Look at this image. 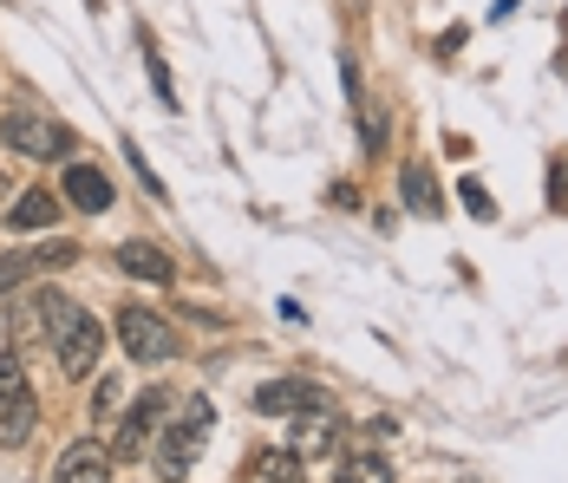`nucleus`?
I'll list each match as a JSON object with an SVG mask.
<instances>
[{
    "label": "nucleus",
    "instance_id": "20e7f679",
    "mask_svg": "<svg viewBox=\"0 0 568 483\" xmlns=\"http://www.w3.org/2000/svg\"><path fill=\"white\" fill-rule=\"evenodd\" d=\"M40 425V399H33V385H27V366L13 360V353H0V444L13 451V444H27Z\"/></svg>",
    "mask_w": 568,
    "mask_h": 483
},
{
    "label": "nucleus",
    "instance_id": "9d476101",
    "mask_svg": "<svg viewBox=\"0 0 568 483\" xmlns=\"http://www.w3.org/2000/svg\"><path fill=\"white\" fill-rule=\"evenodd\" d=\"M334 444H341V412H334V405L301 412V419H294V431H287V451H294V457H307V464H314V457H327Z\"/></svg>",
    "mask_w": 568,
    "mask_h": 483
},
{
    "label": "nucleus",
    "instance_id": "6e6552de",
    "mask_svg": "<svg viewBox=\"0 0 568 483\" xmlns=\"http://www.w3.org/2000/svg\"><path fill=\"white\" fill-rule=\"evenodd\" d=\"M79 262V249L72 242H40V249H7L0 255V294H13L20 281H33V274H53V269H72Z\"/></svg>",
    "mask_w": 568,
    "mask_h": 483
},
{
    "label": "nucleus",
    "instance_id": "423d86ee",
    "mask_svg": "<svg viewBox=\"0 0 568 483\" xmlns=\"http://www.w3.org/2000/svg\"><path fill=\"white\" fill-rule=\"evenodd\" d=\"M164 412H171V392L164 385L138 392L131 412H124V425H118V437H112V457H144L158 444V431H164Z\"/></svg>",
    "mask_w": 568,
    "mask_h": 483
},
{
    "label": "nucleus",
    "instance_id": "0eeeda50",
    "mask_svg": "<svg viewBox=\"0 0 568 483\" xmlns=\"http://www.w3.org/2000/svg\"><path fill=\"white\" fill-rule=\"evenodd\" d=\"M255 419H301V412H321V405H334L327 399V385H314V379H268V385H255Z\"/></svg>",
    "mask_w": 568,
    "mask_h": 483
},
{
    "label": "nucleus",
    "instance_id": "4468645a",
    "mask_svg": "<svg viewBox=\"0 0 568 483\" xmlns=\"http://www.w3.org/2000/svg\"><path fill=\"white\" fill-rule=\"evenodd\" d=\"M59 203H65L59 190H27V197H20V203L7 210V222H13V229H53L59 215H65Z\"/></svg>",
    "mask_w": 568,
    "mask_h": 483
},
{
    "label": "nucleus",
    "instance_id": "6ab92c4d",
    "mask_svg": "<svg viewBox=\"0 0 568 483\" xmlns=\"http://www.w3.org/2000/svg\"><path fill=\"white\" fill-rule=\"evenodd\" d=\"M464 210L477 215V222H497V203H490V190H484V183H464Z\"/></svg>",
    "mask_w": 568,
    "mask_h": 483
},
{
    "label": "nucleus",
    "instance_id": "f257e3e1",
    "mask_svg": "<svg viewBox=\"0 0 568 483\" xmlns=\"http://www.w3.org/2000/svg\"><path fill=\"white\" fill-rule=\"evenodd\" d=\"M40 326H47V340H53V360L65 379H92L99 373V360H105V326L92 321L85 308H72L65 294H33L27 301Z\"/></svg>",
    "mask_w": 568,
    "mask_h": 483
},
{
    "label": "nucleus",
    "instance_id": "a211bd4d",
    "mask_svg": "<svg viewBox=\"0 0 568 483\" xmlns=\"http://www.w3.org/2000/svg\"><path fill=\"white\" fill-rule=\"evenodd\" d=\"M124 158H131V170H138V183H144V190H151V197H158V203H171V190H164V177H158V170H151V158H144V151H138V144H131V138H124Z\"/></svg>",
    "mask_w": 568,
    "mask_h": 483
},
{
    "label": "nucleus",
    "instance_id": "f3484780",
    "mask_svg": "<svg viewBox=\"0 0 568 483\" xmlns=\"http://www.w3.org/2000/svg\"><path fill=\"white\" fill-rule=\"evenodd\" d=\"M144 72H151V85H158V105L183 111V105H176V85H171V66H164V53L151 47V33H144Z\"/></svg>",
    "mask_w": 568,
    "mask_h": 483
},
{
    "label": "nucleus",
    "instance_id": "9b49d317",
    "mask_svg": "<svg viewBox=\"0 0 568 483\" xmlns=\"http://www.w3.org/2000/svg\"><path fill=\"white\" fill-rule=\"evenodd\" d=\"M105 477H112V444L79 437V444H65V451H59L53 483H105Z\"/></svg>",
    "mask_w": 568,
    "mask_h": 483
},
{
    "label": "nucleus",
    "instance_id": "7ed1b4c3",
    "mask_svg": "<svg viewBox=\"0 0 568 483\" xmlns=\"http://www.w3.org/2000/svg\"><path fill=\"white\" fill-rule=\"evenodd\" d=\"M0 144L7 151H20V158H72V131L59 124V118H47L40 105H13L7 118H0Z\"/></svg>",
    "mask_w": 568,
    "mask_h": 483
},
{
    "label": "nucleus",
    "instance_id": "dca6fc26",
    "mask_svg": "<svg viewBox=\"0 0 568 483\" xmlns=\"http://www.w3.org/2000/svg\"><path fill=\"white\" fill-rule=\"evenodd\" d=\"M393 457L386 451H346L341 457V483H393Z\"/></svg>",
    "mask_w": 568,
    "mask_h": 483
},
{
    "label": "nucleus",
    "instance_id": "f8f14e48",
    "mask_svg": "<svg viewBox=\"0 0 568 483\" xmlns=\"http://www.w3.org/2000/svg\"><path fill=\"white\" fill-rule=\"evenodd\" d=\"M398 197H405V210L425 215V222H438L445 215V197H438V177H432V163L412 158L405 170H398Z\"/></svg>",
    "mask_w": 568,
    "mask_h": 483
},
{
    "label": "nucleus",
    "instance_id": "aec40b11",
    "mask_svg": "<svg viewBox=\"0 0 568 483\" xmlns=\"http://www.w3.org/2000/svg\"><path fill=\"white\" fill-rule=\"evenodd\" d=\"M112 405H118V385H112V379H99V392H92V419H105Z\"/></svg>",
    "mask_w": 568,
    "mask_h": 483
},
{
    "label": "nucleus",
    "instance_id": "39448f33",
    "mask_svg": "<svg viewBox=\"0 0 568 483\" xmlns=\"http://www.w3.org/2000/svg\"><path fill=\"white\" fill-rule=\"evenodd\" d=\"M118 340H124V353H131L138 366H151V360H176V353H183L176 326L164 321V314H151V308H118Z\"/></svg>",
    "mask_w": 568,
    "mask_h": 483
},
{
    "label": "nucleus",
    "instance_id": "f03ea898",
    "mask_svg": "<svg viewBox=\"0 0 568 483\" xmlns=\"http://www.w3.org/2000/svg\"><path fill=\"white\" fill-rule=\"evenodd\" d=\"M210 431H216V405H210V399H190L171 425L158 431V444H151V464H158V477H164V483H183V477H190V464L203 457Z\"/></svg>",
    "mask_w": 568,
    "mask_h": 483
},
{
    "label": "nucleus",
    "instance_id": "2eb2a0df",
    "mask_svg": "<svg viewBox=\"0 0 568 483\" xmlns=\"http://www.w3.org/2000/svg\"><path fill=\"white\" fill-rule=\"evenodd\" d=\"M248 471H255V477L262 483H301L307 477V457H294V451H255V457H248Z\"/></svg>",
    "mask_w": 568,
    "mask_h": 483
},
{
    "label": "nucleus",
    "instance_id": "1a4fd4ad",
    "mask_svg": "<svg viewBox=\"0 0 568 483\" xmlns=\"http://www.w3.org/2000/svg\"><path fill=\"white\" fill-rule=\"evenodd\" d=\"M59 197H65L72 210H85V215H105V210L118 203L112 177H105L99 163H65V177H59Z\"/></svg>",
    "mask_w": 568,
    "mask_h": 483
},
{
    "label": "nucleus",
    "instance_id": "ddd939ff",
    "mask_svg": "<svg viewBox=\"0 0 568 483\" xmlns=\"http://www.w3.org/2000/svg\"><path fill=\"white\" fill-rule=\"evenodd\" d=\"M118 269L131 274V281H151V288H164V281H171V255H164V249H158V242H124V249H118Z\"/></svg>",
    "mask_w": 568,
    "mask_h": 483
}]
</instances>
